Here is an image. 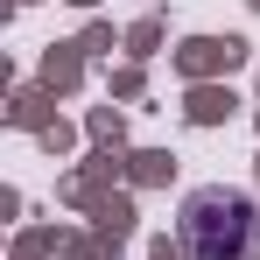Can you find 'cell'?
I'll return each mask as SVG.
<instances>
[{
    "instance_id": "6da1fadb",
    "label": "cell",
    "mask_w": 260,
    "mask_h": 260,
    "mask_svg": "<svg viewBox=\"0 0 260 260\" xmlns=\"http://www.w3.org/2000/svg\"><path fill=\"white\" fill-rule=\"evenodd\" d=\"M253 232H260V218L246 190H197L183 204V246L197 260H246Z\"/></svg>"
}]
</instances>
